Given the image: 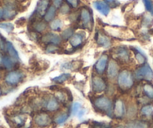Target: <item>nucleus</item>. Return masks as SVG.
Returning a JSON list of instances; mask_svg holds the SVG:
<instances>
[{
    "label": "nucleus",
    "instance_id": "29",
    "mask_svg": "<svg viewBox=\"0 0 153 128\" xmlns=\"http://www.w3.org/2000/svg\"><path fill=\"white\" fill-rule=\"evenodd\" d=\"M71 78V74L70 73H63L59 76L53 78L52 82H54L56 85H62V84L68 82Z\"/></svg>",
    "mask_w": 153,
    "mask_h": 128
},
{
    "label": "nucleus",
    "instance_id": "35",
    "mask_svg": "<svg viewBox=\"0 0 153 128\" xmlns=\"http://www.w3.org/2000/svg\"><path fill=\"white\" fill-rule=\"evenodd\" d=\"M82 109V105L79 102H75L72 104V106L71 107L70 112L72 115H76V114L78 113V112L80 111Z\"/></svg>",
    "mask_w": 153,
    "mask_h": 128
},
{
    "label": "nucleus",
    "instance_id": "6",
    "mask_svg": "<svg viewBox=\"0 0 153 128\" xmlns=\"http://www.w3.org/2000/svg\"><path fill=\"white\" fill-rule=\"evenodd\" d=\"M133 73L136 80L150 82L153 79V70L147 63L143 65L137 66L133 70Z\"/></svg>",
    "mask_w": 153,
    "mask_h": 128
},
{
    "label": "nucleus",
    "instance_id": "25",
    "mask_svg": "<svg viewBox=\"0 0 153 128\" xmlns=\"http://www.w3.org/2000/svg\"><path fill=\"white\" fill-rule=\"evenodd\" d=\"M54 95L56 98L57 99V101L59 102V104L62 106H65L68 103L69 101V96L64 90H62V89H56V90L54 92V93L53 94Z\"/></svg>",
    "mask_w": 153,
    "mask_h": 128
},
{
    "label": "nucleus",
    "instance_id": "19",
    "mask_svg": "<svg viewBox=\"0 0 153 128\" xmlns=\"http://www.w3.org/2000/svg\"><path fill=\"white\" fill-rule=\"evenodd\" d=\"M51 0H39L35 8V14L39 17H44L45 14L49 8Z\"/></svg>",
    "mask_w": 153,
    "mask_h": 128
},
{
    "label": "nucleus",
    "instance_id": "37",
    "mask_svg": "<svg viewBox=\"0 0 153 128\" xmlns=\"http://www.w3.org/2000/svg\"><path fill=\"white\" fill-rule=\"evenodd\" d=\"M143 3L145 6L146 10L149 14L153 15V2L152 0H143Z\"/></svg>",
    "mask_w": 153,
    "mask_h": 128
},
{
    "label": "nucleus",
    "instance_id": "4",
    "mask_svg": "<svg viewBox=\"0 0 153 128\" xmlns=\"http://www.w3.org/2000/svg\"><path fill=\"white\" fill-rule=\"evenodd\" d=\"M32 123L35 127L40 128H48L53 124V115L44 110L35 112L32 117Z\"/></svg>",
    "mask_w": 153,
    "mask_h": 128
},
{
    "label": "nucleus",
    "instance_id": "40",
    "mask_svg": "<svg viewBox=\"0 0 153 128\" xmlns=\"http://www.w3.org/2000/svg\"><path fill=\"white\" fill-rule=\"evenodd\" d=\"M75 67L74 62H66L64 63L63 64H62L61 67L62 68L65 69V70H74V67Z\"/></svg>",
    "mask_w": 153,
    "mask_h": 128
},
{
    "label": "nucleus",
    "instance_id": "2",
    "mask_svg": "<svg viewBox=\"0 0 153 128\" xmlns=\"http://www.w3.org/2000/svg\"><path fill=\"white\" fill-rule=\"evenodd\" d=\"M135 78L132 70L128 68L121 69L116 79V84L120 91L128 92L131 90L135 84Z\"/></svg>",
    "mask_w": 153,
    "mask_h": 128
},
{
    "label": "nucleus",
    "instance_id": "7",
    "mask_svg": "<svg viewBox=\"0 0 153 128\" xmlns=\"http://www.w3.org/2000/svg\"><path fill=\"white\" fill-rule=\"evenodd\" d=\"M62 105L53 94L43 97V110L51 114H55L62 110Z\"/></svg>",
    "mask_w": 153,
    "mask_h": 128
},
{
    "label": "nucleus",
    "instance_id": "31",
    "mask_svg": "<svg viewBox=\"0 0 153 128\" xmlns=\"http://www.w3.org/2000/svg\"><path fill=\"white\" fill-rule=\"evenodd\" d=\"M140 114L143 117H150L153 115V108L149 104H144L140 110Z\"/></svg>",
    "mask_w": 153,
    "mask_h": 128
},
{
    "label": "nucleus",
    "instance_id": "22",
    "mask_svg": "<svg viewBox=\"0 0 153 128\" xmlns=\"http://www.w3.org/2000/svg\"><path fill=\"white\" fill-rule=\"evenodd\" d=\"M126 128H149V125L147 121L140 119H133L128 121L126 124Z\"/></svg>",
    "mask_w": 153,
    "mask_h": 128
},
{
    "label": "nucleus",
    "instance_id": "49",
    "mask_svg": "<svg viewBox=\"0 0 153 128\" xmlns=\"http://www.w3.org/2000/svg\"><path fill=\"white\" fill-rule=\"evenodd\" d=\"M33 128H40V127H33Z\"/></svg>",
    "mask_w": 153,
    "mask_h": 128
},
{
    "label": "nucleus",
    "instance_id": "39",
    "mask_svg": "<svg viewBox=\"0 0 153 128\" xmlns=\"http://www.w3.org/2000/svg\"><path fill=\"white\" fill-rule=\"evenodd\" d=\"M66 4L69 5L71 7V8H73V9H76L79 7L80 5V0H65Z\"/></svg>",
    "mask_w": 153,
    "mask_h": 128
},
{
    "label": "nucleus",
    "instance_id": "21",
    "mask_svg": "<svg viewBox=\"0 0 153 128\" xmlns=\"http://www.w3.org/2000/svg\"><path fill=\"white\" fill-rule=\"evenodd\" d=\"M48 27H49V26L48 25V23L45 22L44 20H35L32 23V29H33L34 32L38 34L45 33Z\"/></svg>",
    "mask_w": 153,
    "mask_h": 128
},
{
    "label": "nucleus",
    "instance_id": "3",
    "mask_svg": "<svg viewBox=\"0 0 153 128\" xmlns=\"http://www.w3.org/2000/svg\"><path fill=\"white\" fill-rule=\"evenodd\" d=\"M26 77V74L24 70L16 68L6 71L2 77V82L5 87L14 89L20 85L25 80Z\"/></svg>",
    "mask_w": 153,
    "mask_h": 128
},
{
    "label": "nucleus",
    "instance_id": "32",
    "mask_svg": "<svg viewBox=\"0 0 153 128\" xmlns=\"http://www.w3.org/2000/svg\"><path fill=\"white\" fill-rule=\"evenodd\" d=\"M74 33V29L73 27H68L65 29L62 32L60 36H61L62 41H69L70 38L73 36Z\"/></svg>",
    "mask_w": 153,
    "mask_h": 128
},
{
    "label": "nucleus",
    "instance_id": "42",
    "mask_svg": "<svg viewBox=\"0 0 153 128\" xmlns=\"http://www.w3.org/2000/svg\"><path fill=\"white\" fill-rule=\"evenodd\" d=\"M5 52L0 50V69H2V61H3Z\"/></svg>",
    "mask_w": 153,
    "mask_h": 128
},
{
    "label": "nucleus",
    "instance_id": "9",
    "mask_svg": "<svg viewBox=\"0 0 153 128\" xmlns=\"http://www.w3.org/2000/svg\"><path fill=\"white\" fill-rule=\"evenodd\" d=\"M107 86V79L103 77V76L94 74L91 78V88L92 92L95 95H100L105 92Z\"/></svg>",
    "mask_w": 153,
    "mask_h": 128
},
{
    "label": "nucleus",
    "instance_id": "34",
    "mask_svg": "<svg viewBox=\"0 0 153 128\" xmlns=\"http://www.w3.org/2000/svg\"><path fill=\"white\" fill-rule=\"evenodd\" d=\"M152 15H151L150 14H145L143 17V20H142V24L143 26H145V27H149V26H151L152 24Z\"/></svg>",
    "mask_w": 153,
    "mask_h": 128
},
{
    "label": "nucleus",
    "instance_id": "17",
    "mask_svg": "<svg viewBox=\"0 0 153 128\" xmlns=\"http://www.w3.org/2000/svg\"><path fill=\"white\" fill-rule=\"evenodd\" d=\"M85 41V35L82 32H75L68 41L72 49H77L83 45Z\"/></svg>",
    "mask_w": 153,
    "mask_h": 128
},
{
    "label": "nucleus",
    "instance_id": "20",
    "mask_svg": "<svg viewBox=\"0 0 153 128\" xmlns=\"http://www.w3.org/2000/svg\"><path fill=\"white\" fill-rule=\"evenodd\" d=\"M5 54H7L8 55H9L11 58H12L13 59L15 60L16 61L19 63L20 61V56H19L18 52L17 51V50L15 49V47H14L13 44L10 41H6L5 43V50H4Z\"/></svg>",
    "mask_w": 153,
    "mask_h": 128
},
{
    "label": "nucleus",
    "instance_id": "16",
    "mask_svg": "<svg viewBox=\"0 0 153 128\" xmlns=\"http://www.w3.org/2000/svg\"><path fill=\"white\" fill-rule=\"evenodd\" d=\"M71 115L70 111H65L61 110L53 115V124L62 125L65 123Z\"/></svg>",
    "mask_w": 153,
    "mask_h": 128
},
{
    "label": "nucleus",
    "instance_id": "24",
    "mask_svg": "<svg viewBox=\"0 0 153 128\" xmlns=\"http://www.w3.org/2000/svg\"><path fill=\"white\" fill-rule=\"evenodd\" d=\"M141 91L143 97L149 101H153V85L151 82H144L141 86Z\"/></svg>",
    "mask_w": 153,
    "mask_h": 128
},
{
    "label": "nucleus",
    "instance_id": "45",
    "mask_svg": "<svg viewBox=\"0 0 153 128\" xmlns=\"http://www.w3.org/2000/svg\"><path fill=\"white\" fill-rule=\"evenodd\" d=\"M113 128H126V125H124V124H117V125H116V126L114 127H113Z\"/></svg>",
    "mask_w": 153,
    "mask_h": 128
},
{
    "label": "nucleus",
    "instance_id": "47",
    "mask_svg": "<svg viewBox=\"0 0 153 128\" xmlns=\"http://www.w3.org/2000/svg\"><path fill=\"white\" fill-rule=\"evenodd\" d=\"M2 77H3V76H2L1 71H0V82H1V81H2Z\"/></svg>",
    "mask_w": 153,
    "mask_h": 128
},
{
    "label": "nucleus",
    "instance_id": "13",
    "mask_svg": "<svg viewBox=\"0 0 153 128\" xmlns=\"http://www.w3.org/2000/svg\"><path fill=\"white\" fill-rule=\"evenodd\" d=\"M28 115L22 112H16L9 116V122L14 128H23L28 121Z\"/></svg>",
    "mask_w": 153,
    "mask_h": 128
},
{
    "label": "nucleus",
    "instance_id": "44",
    "mask_svg": "<svg viewBox=\"0 0 153 128\" xmlns=\"http://www.w3.org/2000/svg\"><path fill=\"white\" fill-rule=\"evenodd\" d=\"M4 17V9L3 8L0 7V20H3Z\"/></svg>",
    "mask_w": 153,
    "mask_h": 128
},
{
    "label": "nucleus",
    "instance_id": "38",
    "mask_svg": "<svg viewBox=\"0 0 153 128\" xmlns=\"http://www.w3.org/2000/svg\"><path fill=\"white\" fill-rule=\"evenodd\" d=\"M59 10L60 14L62 15H67V14H71V7L66 3H63L62 5L59 8Z\"/></svg>",
    "mask_w": 153,
    "mask_h": 128
},
{
    "label": "nucleus",
    "instance_id": "43",
    "mask_svg": "<svg viewBox=\"0 0 153 128\" xmlns=\"http://www.w3.org/2000/svg\"><path fill=\"white\" fill-rule=\"evenodd\" d=\"M85 113H86V110H85V109H81V110L78 112V113L76 114V116L78 117V118H83V116L84 115Z\"/></svg>",
    "mask_w": 153,
    "mask_h": 128
},
{
    "label": "nucleus",
    "instance_id": "27",
    "mask_svg": "<svg viewBox=\"0 0 153 128\" xmlns=\"http://www.w3.org/2000/svg\"><path fill=\"white\" fill-rule=\"evenodd\" d=\"M57 14V8L56 7H54L53 5H51L49 7V8L48 9V11H46V13L44 15L43 18L44 20L47 23H51V21L56 19V16Z\"/></svg>",
    "mask_w": 153,
    "mask_h": 128
},
{
    "label": "nucleus",
    "instance_id": "10",
    "mask_svg": "<svg viewBox=\"0 0 153 128\" xmlns=\"http://www.w3.org/2000/svg\"><path fill=\"white\" fill-rule=\"evenodd\" d=\"M120 65L121 64L118 61H116L113 58H110L105 73L106 79H107V81H110V82L116 81L119 75V73L121 70Z\"/></svg>",
    "mask_w": 153,
    "mask_h": 128
},
{
    "label": "nucleus",
    "instance_id": "8",
    "mask_svg": "<svg viewBox=\"0 0 153 128\" xmlns=\"http://www.w3.org/2000/svg\"><path fill=\"white\" fill-rule=\"evenodd\" d=\"M127 104L122 98H118L113 101V117L117 120H123L126 118Z\"/></svg>",
    "mask_w": 153,
    "mask_h": 128
},
{
    "label": "nucleus",
    "instance_id": "14",
    "mask_svg": "<svg viewBox=\"0 0 153 128\" xmlns=\"http://www.w3.org/2000/svg\"><path fill=\"white\" fill-rule=\"evenodd\" d=\"M40 40L41 42L45 44V45L54 44L60 46L62 42L61 36L54 32H46L41 37Z\"/></svg>",
    "mask_w": 153,
    "mask_h": 128
},
{
    "label": "nucleus",
    "instance_id": "26",
    "mask_svg": "<svg viewBox=\"0 0 153 128\" xmlns=\"http://www.w3.org/2000/svg\"><path fill=\"white\" fill-rule=\"evenodd\" d=\"M137 107L135 104H127V112H126V118L128 121L133 120L136 118L137 115Z\"/></svg>",
    "mask_w": 153,
    "mask_h": 128
},
{
    "label": "nucleus",
    "instance_id": "23",
    "mask_svg": "<svg viewBox=\"0 0 153 128\" xmlns=\"http://www.w3.org/2000/svg\"><path fill=\"white\" fill-rule=\"evenodd\" d=\"M17 64H18L17 61H16L9 55L5 53L3 61H2V69L5 70L6 71L14 70V69H16V66L17 65Z\"/></svg>",
    "mask_w": 153,
    "mask_h": 128
},
{
    "label": "nucleus",
    "instance_id": "28",
    "mask_svg": "<svg viewBox=\"0 0 153 128\" xmlns=\"http://www.w3.org/2000/svg\"><path fill=\"white\" fill-rule=\"evenodd\" d=\"M134 60L138 64L137 66L143 65V64L146 63V56L137 47L134 48Z\"/></svg>",
    "mask_w": 153,
    "mask_h": 128
},
{
    "label": "nucleus",
    "instance_id": "48",
    "mask_svg": "<svg viewBox=\"0 0 153 128\" xmlns=\"http://www.w3.org/2000/svg\"><path fill=\"white\" fill-rule=\"evenodd\" d=\"M17 1H20V2H25V1H27V0H17Z\"/></svg>",
    "mask_w": 153,
    "mask_h": 128
},
{
    "label": "nucleus",
    "instance_id": "12",
    "mask_svg": "<svg viewBox=\"0 0 153 128\" xmlns=\"http://www.w3.org/2000/svg\"><path fill=\"white\" fill-rule=\"evenodd\" d=\"M80 24L84 29L91 30L93 26V19H92V12L87 7H83L80 11L79 14Z\"/></svg>",
    "mask_w": 153,
    "mask_h": 128
},
{
    "label": "nucleus",
    "instance_id": "33",
    "mask_svg": "<svg viewBox=\"0 0 153 128\" xmlns=\"http://www.w3.org/2000/svg\"><path fill=\"white\" fill-rule=\"evenodd\" d=\"M59 46H57V45L54 44H48L45 45V52L47 53L50 54H55L56 53H58L59 51Z\"/></svg>",
    "mask_w": 153,
    "mask_h": 128
},
{
    "label": "nucleus",
    "instance_id": "36",
    "mask_svg": "<svg viewBox=\"0 0 153 128\" xmlns=\"http://www.w3.org/2000/svg\"><path fill=\"white\" fill-rule=\"evenodd\" d=\"M0 29H4L8 33H11L14 30V26L12 23H8V22H3V23H0Z\"/></svg>",
    "mask_w": 153,
    "mask_h": 128
},
{
    "label": "nucleus",
    "instance_id": "5",
    "mask_svg": "<svg viewBox=\"0 0 153 128\" xmlns=\"http://www.w3.org/2000/svg\"><path fill=\"white\" fill-rule=\"evenodd\" d=\"M112 56L113 59L118 61L120 64H129L131 63V52L128 48L120 46L112 50Z\"/></svg>",
    "mask_w": 153,
    "mask_h": 128
},
{
    "label": "nucleus",
    "instance_id": "11",
    "mask_svg": "<svg viewBox=\"0 0 153 128\" xmlns=\"http://www.w3.org/2000/svg\"><path fill=\"white\" fill-rule=\"evenodd\" d=\"M110 59V55L107 53H103L97 59L96 62L94 64V73L96 75L103 76L105 74L109 61Z\"/></svg>",
    "mask_w": 153,
    "mask_h": 128
},
{
    "label": "nucleus",
    "instance_id": "1",
    "mask_svg": "<svg viewBox=\"0 0 153 128\" xmlns=\"http://www.w3.org/2000/svg\"><path fill=\"white\" fill-rule=\"evenodd\" d=\"M94 109L98 112L104 114L110 118L113 117V101L107 95H95L92 100Z\"/></svg>",
    "mask_w": 153,
    "mask_h": 128
},
{
    "label": "nucleus",
    "instance_id": "41",
    "mask_svg": "<svg viewBox=\"0 0 153 128\" xmlns=\"http://www.w3.org/2000/svg\"><path fill=\"white\" fill-rule=\"evenodd\" d=\"M63 1H64V0H52L53 5L58 9V8H59L62 5V4L64 3Z\"/></svg>",
    "mask_w": 153,
    "mask_h": 128
},
{
    "label": "nucleus",
    "instance_id": "30",
    "mask_svg": "<svg viewBox=\"0 0 153 128\" xmlns=\"http://www.w3.org/2000/svg\"><path fill=\"white\" fill-rule=\"evenodd\" d=\"M63 27V23L61 19H54L53 21L49 23V28L53 32H60Z\"/></svg>",
    "mask_w": 153,
    "mask_h": 128
},
{
    "label": "nucleus",
    "instance_id": "18",
    "mask_svg": "<svg viewBox=\"0 0 153 128\" xmlns=\"http://www.w3.org/2000/svg\"><path fill=\"white\" fill-rule=\"evenodd\" d=\"M93 7L102 15L107 16L110 11V6L102 0H97L93 2Z\"/></svg>",
    "mask_w": 153,
    "mask_h": 128
},
{
    "label": "nucleus",
    "instance_id": "15",
    "mask_svg": "<svg viewBox=\"0 0 153 128\" xmlns=\"http://www.w3.org/2000/svg\"><path fill=\"white\" fill-rule=\"evenodd\" d=\"M95 42L100 47L104 48V49H108L112 46V40L110 38V36L107 35L104 32L98 31L95 33Z\"/></svg>",
    "mask_w": 153,
    "mask_h": 128
},
{
    "label": "nucleus",
    "instance_id": "46",
    "mask_svg": "<svg viewBox=\"0 0 153 128\" xmlns=\"http://www.w3.org/2000/svg\"><path fill=\"white\" fill-rule=\"evenodd\" d=\"M3 95V89H2V87L0 85V97Z\"/></svg>",
    "mask_w": 153,
    "mask_h": 128
}]
</instances>
